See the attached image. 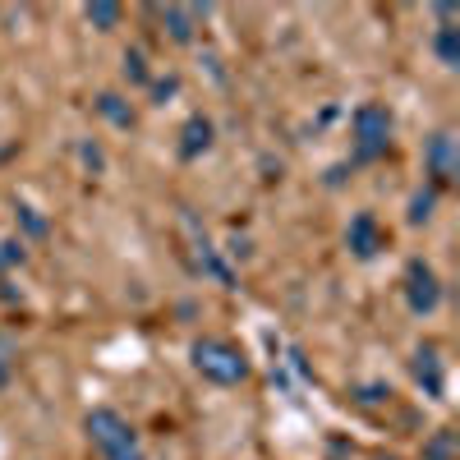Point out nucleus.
Wrapping results in <instances>:
<instances>
[{
  "instance_id": "1",
  "label": "nucleus",
  "mask_w": 460,
  "mask_h": 460,
  "mask_svg": "<svg viewBox=\"0 0 460 460\" xmlns=\"http://www.w3.org/2000/svg\"><path fill=\"white\" fill-rule=\"evenodd\" d=\"M189 359H194V373L203 382H212V387H240V382H249V355L226 336H199L189 345Z\"/></svg>"
},
{
  "instance_id": "2",
  "label": "nucleus",
  "mask_w": 460,
  "mask_h": 460,
  "mask_svg": "<svg viewBox=\"0 0 460 460\" xmlns=\"http://www.w3.org/2000/svg\"><path fill=\"white\" fill-rule=\"evenodd\" d=\"M392 129H396V120H392L387 102L355 106V115H350V157H355V166H373V162L387 157L392 152Z\"/></svg>"
},
{
  "instance_id": "3",
  "label": "nucleus",
  "mask_w": 460,
  "mask_h": 460,
  "mask_svg": "<svg viewBox=\"0 0 460 460\" xmlns=\"http://www.w3.org/2000/svg\"><path fill=\"white\" fill-rule=\"evenodd\" d=\"M84 433H88V442H93V451H97L102 460H143V447H138L134 424H129L120 410H111V405L88 410Z\"/></svg>"
},
{
  "instance_id": "4",
  "label": "nucleus",
  "mask_w": 460,
  "mask_h": 460,
  "mask_svg": "<svg viewBox=\"0 0 460 460\" xmlns=\"http://www.w3.org/2000/svg\"><path fill=\"white\" fill-rule=\"evenodd\" d=\"M401 295H405V309H410L414 318L438 314V304H442V281H438V272H433L424 258H410V262H405Z\"/></svg>"
},
{
  "instance_id": "5",
  "label": "nucleus",
  "mask_w": 460,
  "mask_h": 460,
  "mask_svg": "<svg viewBox=\"0 0 460 460\" xmlns=\"http://www.w3.org/2000/svg\"><path fill=\"white\" fill-rule=\"evenodd\" d=\"M387 244H392V230L382 226V217H377V212H355V217H350V226H345V249H350L359 262L377 258Z\"/></svg>"
},
{
  "instance_id": "6",
  "label": "nucleus",
  "mask_w": 460,
  "mask_h": 460,
  "mask_svg": "<svg viewBox=\"0 0 460 460\" xmlns=\"http://www.w3.org/2000/svg\"><path fill=\"white\" fill-rule=\"evenodd\" d=\"M456 171H460L456 138H451V129H438V134L424 143V175H429V184L442 194L447 184H456Z\"/></svg>"
},
{
  "instance_id": "7",
  "label": "nucleus",
  "mask_w": 460,
  "mask_h": 460,
  "mask_svg": "<svg viewBox=\"0 0 460 460\" xmlns=\"http://www.w3.org/2000/svg\"><path fill=\"white\" fill-rule=\"evenodd\" d=\"M162 19V32L171 37V42H180V47H189L199 37V23H203V10L199 5H157L152 10Z\"/></svg>"
},
{
  "instance_id": "8",
  "label": "nucleus",
  "mask_w": 460,
  "mask_h": 460,
  "mask_svg": "<svg viewBox=\"0 0 460 460\" xmlns=\"http://www.w3.org/2000/svg\"><path fill=\"white\" fill-rule=\"evenodd\" d=\"M212 143H217V125L208 120V115H189V120L180 125L175 152H180V162H199L203 152H212Z\"/></svg>"
},
{
  "instance_id": "9",
  "label": "nucleus",
  "mask_w": 460,
  "mask_h": 460,
  "mask_svg": "<svg viewBox=\"0 0 460 460\" xmlns=\"http://www.w3.org/2000/svg\"><path fill=\"white\" fill-rule=\"evenodd\" d=\"M414 377L429 396H442V359H438L433 345H419L414 350Z\"/></svg>"
},
{
  "instance_id": "10",
  "label": "nucleus",
  "mask_w": 460,
  "mask_h": 460,
  "mask_svg": "<svg viewBox=\"0 0 460 460\" xmlns=\"http://www.w3.org/2000/svg\"><path fill=\"white\" fill-rule=\"evenodd\" d=\"M97 115L102 120H111L115 129H134L138 125V115H134V106H129V97H120V93H97Z\"/></svg>"
},
{
  "instance_id": "11",
  "label": "nucleus",
  "mask_w": 460,
  "mask_h": 460,
  "mask_svg": "<svg viewBox=\"0 0 460 460\" xmlns=\"http://www.w3.org/2000/svg\"><path fill=\"white\" fill-rule=\"evenodd\" d=\"M84 19L97 28V32H115L125 19V5H115V0H93V5H84Z\"/></svg>"
},
{
  "instance_id": "12",
  "label": "nucleus",
  "mask_w": 460,
  "mask_h": 460,
  "mask_svg": "<svg viewBox=\"0 0 460 460\" xmlns=\"http://www.w3.org/2000/svg\"><path fill=\"white\" fill-rule=\"evenodd\" d=\"M433 51H438V60H442L447 69L460 65V28H456V23H442V28L433 32Z\"/></svg>"
},
{
  "instance_id": "13",
  "label": "nucleus",
  "mask_w": 460,
  "mask_h": 460,
  "mask_svg": "<svg viewBox=\"0 0 460 460\" xmlns=\"http://www.w3.org/2000/svg\"><path fill=\"white\" fill-rule=\"evenodd\" d=\"M125 79H129L134 88H147V84H152V69H147V56H143L138 47H129V51H125Z\"/></svg>"
},
{
  "instance_id": "14",
  "label": "nucleus",
  "mask_w": 460,
  "mask_h": 460,
  "mask_svg": "<svg viewBox=\"0 0 460 460\" xmlns=\"http://www.w3.org/2000/svg\"><path fill=\"white\" fill-rule=\"evenodd\" d=\"M424 460H456V433L451 429H438L424 442Z\"/></svg>"
},
{
  "instance_id": "15",
  "label": "nucleus",
  "mask_w": 460,
  "mask_h": 460,
  "mask_svg": "<svg viewBox=\"0 0 460 460\" xmlns=\"http://www.w3.org/2000/svg\"><path fill=\"white\" fill-rule=\"evenodd\" d=\"M433 203H438V189L424 184V189H419V194L410 199V226H424V221L433 217Z\"/></svg>"
},
{
  "instance_id": "16",
  "label": "nucleus",
  "mask_w": 460,
  "mask_h": 460,
  "mask_svg": "<svg viewBox=\"0 0 460 460\" xmlns=\"http://www.w3.org/2000/svg\"><path fill=\"white\" fill-rule=\"evenodd\" d=\"M23 240H0V272H5V267H23Z\"/></svg>"
},
{
  "instance_id": "17",
  "label": "nucleus",
  "mask_w": 460,
  "mask_h": 460,
  "mask_svg": "<svg viewBox=\"0 0 460 460\" xmlns=\"http://www.w3.org/2000/svg\"><path fill=\"white\" fill-rule=\"evenodd\" d=\"M147 88H152V102H166V97L180 93V79H175V74H166V79H152Z\"/></svg>"
},
{
  "instance_id": "18",
  "label": "nucleus",
  "mask_w": 460,
  "mask_h": 460,
  "mask_svg": "<svg viewBox=\"0 0 460 460\" xmlns=\"http://www.w3.org/2000/svg\"><path fill=\"white\" fill-rule=\"evenodd\" d=\"M373 460H401V456H373Z\"/></svg>"
}]
</instances>
